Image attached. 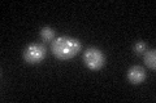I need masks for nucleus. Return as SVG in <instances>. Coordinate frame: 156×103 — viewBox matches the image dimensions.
Returning a JSON list of instances; mask_svg holds the SVG:
<instances>
[{
  "label": "nucleus",
  "instance_id": "1",
  "mask_svg": "<svg viewBox=\"0 0 156 103\" xmlns=\"http://www.w3.org/2000/svg\"><path fill=\"white\" fill-rule=\"evenodd\" d=\"M81 41L72 36H58L51 43L52 54L60 61L74 58L81 52Z\"/></svg>",
  "mask_w": 156,
  "mask_h": 103
},
{
  "label": "nucleus",
  "instance_id": "3",
  "mask_svg": "<svg viewBox=\"0 0 156 103\" xmlns=\"http://www.w3.org/2000/svg\"><path fill=\"white\" fill-rule=\"evenodd\" d=\"M83 62L86 67L91 71H98L104 66L105 63V56L99 48L91 47L85 52L83 54Z\"/></svg>",
  "mask_w": 156,
  "mask_h": 103
},
{
  "label": "nucleus",
  "instance_id": "5",
  "mask_svg": "<svg viewBox=\"0 0 156 103\" xmlns=\"http://www.w3.org/2000/svg\"><path fill=\"white\" fill-rule=\"evenodd\" d=\"M143 61H144V65L148 68H151V70H156V50L155 49L146 50L144 56H143Z\"/></svg>",
  "mask_w": 156,
  "mask_h": 103
},
{
  "label": "nucleus",
  "instance_id": "4",
  "mask_svg": "<svg viewBox=\"0 0 156 103\" xmlns=\"http://www.w3.org/2000/svg\"><path fill=\"white\" fill-rule=\"evenodd\" d=\"M128 80L134 85L142 84V82L146 80V71L142 66H133L129 68L128 71Z\"/></svg>",
  "mask_w": 156,
  "mask_h": 103
},
{
  "label": "nucleus",
  "instance_id": "7",
  "mask_svg": "<svg viewBox=\"0 0 156 103\" xmlns=\"http://www.w3.org/2000/svg\"><path fill=\"white\" fill-rule=\"evenodd\" d=\"M133 50L136 56H142L146 53V50H147V44H146L144 41L142 40H139V41H136L134 44V47H133Z\"/></svg>",
  "mask_w": 156,
  "mask_h": 103
},
{
  "label": "nucleus",
  "instance_id": "2",
  "mask_svg": "<svg viewBox=\"0 0 156 103\" xmlns=\"http://www.w3.org/2000/svg\"><path fill=\"white\" fill-rule=\"evenodd\" d=\"M47 56V49L43 44H39V43H33V44H29V45L25 48L23 50V61L29 65H38L41 63L43 60L46 58Z\"/></svg>",
  "mask_w": 156,
  "mask_h": 103
},
{
  "label": "nucleus",
  "instance_id": "6",
  "mask_svg": "<svg viewBox=\"0 0 156 103\" xmlns=\"http://www.w3.org/2000/svg\"><path fill=\"white\" fill-rule=\"evenodd\" d=\"M41 37H42V40H44V41H53L55 40V30H53L52 27L44 26L41 30Z\"/></svg>",
  "mask_w": 156,
  "mask_h": 103
}]
</instances>
